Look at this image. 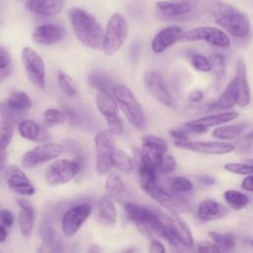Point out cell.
<instances>
[{
	"label": "cell",
	"instance_id": "obj_56",
	"mask_svg": "<svg viewBox=\"0 0 253 253\" xmlns=\"http://www.w3.org/2000/svg\"><path fill=\"white\" fill-rule=\"evenodd\" d=\"M7 163V150H0V170L5 169Z\"/></svg>",
	"mask_w": 253,
	"mask_h": 253
},
{
	"label": "cell",
	"instance_id": "obj_42",
	"mask_svg": "<svg viewBox=\"0 0 253 253\" xmlns=\"http://www.w3.org/2000/svg\"><path fill=\"white\" fill-rule=\"evenodd\" d=\"M170 189L175 193H186L193 189V183L182 176L174 177L170 182Z\"/></svg>",
	"mask_w": 253,
	"mask_h": 253
},
{
	"label": "cell",
	"instance_id": "obj_59",
	"mask_svg": "<svg viewBox=\"0 0 253 253\" xmlns=\"http://www.w3.org/2000/svg\"><path fill=\"white\" fill-rule=\"evenodd\" d=\"M89 251L90 252H99V251H102V249L99 246H97V245H93V247L90 248Z\"/></svg>",
	"mask_w": 253,
	"mask_h": 253
},
{
	"label": "cell",
	"instance_id": "obj_21",
	"mask_svg": "<svg viewBox=\"0 0 253 253\" xmlns=\"http://www.w3.org/2000/svg\"><path fill=\"white\" fill-rule=\"evenodd\" d=\"M65 37V30L55 24H44L36 28L33 32V41L38 44H52L62 41Z\"/></svg>",
	"mask_w": 253,
	"mask_h": 253
},
{
	"label": "cell",
	"instance_id": "obj_9",
	"mask_svg": "<svg viewBox=\"0 0 253 253\" xmlns=\"http://www.w3.org/2000/svg\"><path fill=\"white\" fill-rule=\"evenodd\" d=\"M181 41L184 42H197L204 41L214 46L226 48L230 45V40L228 36L220 29L205 26L197 27L190 31L183 33Z\"/></svg>",
	"mask_w": 253,
	"mask_h": 253
},
{
	"label": "cell",
	"instance_id": "obj_31",
	"mask_svg": "<svg viewBox=\"0 0 253 253\" xmlns=\"http://www.w3.org/2000/svg\"><path fill=\"white\" fill-rule=\"evenodd\" d=\"M237 90L234 84V80L232 79L225 89L223 90L220 97L216 100V102L213 105V108L220 111H227L231 108H233L237 104Z\"/></svg>",
	"mask_w": 253,
	"mask_h": 253
},
{
	"label": "cell",
	"instance_id": "obj_27",
	"mask_svg": "<svg viewBox=\"0 0 253 253\" xmlns=\"http://www.w3.org/2000/svg\"><path fill=\"white\" fill-rule=\"evenodd\" d=\"M16 202L21 209L18 216L20 231L24 237H29L34 228L35 210L32 205L26 200L18 199Z\"/></svg>",
	"mask_w": 253,
	"mask_h": 253
},
{
	"label": "cell",
	"instance_id": "obj_34",
	"mask_svg": "<svg viewBox=\"0 0 253 253\" xmlns=\"http://www.w3.org/2000/svg\"><path fill=\"white\" fill-rule=\"evenodd\" d=\"M6 104L16 111L25 113L33 106L31 98L27 93L23 91H15L12 94H10L6 101Z\"/></svg>",
	"mask_w": 253,
	"mask_h": 253
},
{
	"label": "cell",
	"instance_id": "obj_43",
	"mask_svg": "<svg viewBox=\"0 0 253 253\" xmlns=\"http://www.w3.org/2000/svg\"><path fill=\"white\" fill-rule=\"evenodd\" d=\"M191 64L195 69L201 72H210L211 71V64L209 58L200 53H194L191 55Z\"/></svg>",
	"mask_w": 253,
	"mask_h": 253
},
{
	"label": "cell",
	"instance_id": "obj_22",
	"mask_svg": "<svg viewBox=\"0 0 253 253\" xmlns=\"http://www.w3.org/2000/svg\"><path fill=\"white\" fill-rule=\"evenodd\" d=\"M236 71L235 76L233 78L234 84L237 90V105L241 108L247 107L250 103L251 96H250V88L249 83L247 80V73H246V65L242 59H238L236 62Z\"/></svg>",
	"mask_w": 253,
	"mask_h": 253
},
{
	"label": "cell",
	"instance_id": "obj_41",
	"mask_svg": "<svg viewBox=\"0 0 253 253\" xmlns=\"http://www.w3.org/2000/svg\"><path fill=\"white\" fill-rule=\"evenodd\" d=\"M13 126L10 122L3 120L0 122V150H6L13 137Z\"/></svg>",
	"mask_w": 253,
	"mask_h": 253
},
{
	"label": "cell",
	"instance_id": "obj_14",
	"mask_svg": "<svg viewBox=\"0 0 253 253\" xmlns=\"http://www.w3.org/2000/svg\"><path fill=\"white\" fill-rule=\"evenodd\" d=\"M3 177L10 190L14 193L22 196H32L35 194L34 186L19 166L15 164L6 166Z\"/></svg>",
	"mask_w": 253,
	"mask_h": 253
},
{
	"label": "cell",
	"instance_id": "obj_11",
	"mask_svg": "<svg viewBox=\"0 0 253 253\" xmlns=\"http://www.w3.org/2000/svg\"><path fill=\"white\" fill-rule=\"evenodd\" d=\"M22 62L32 84L39 89H44L45 67L41 55L31 47H24Z\"/></svg>",
	"mask_w": 253,
	"mask_h": 253
},
{
	"label": "cell",
	"instance_id": "obj_57",
	"mask_svg": "<svg viewBox=\"0 0 253 253\" xmlns=\"http://www.w3.org/2000/svg\"><path fill=\"white\" fill-rule=\"evenodd\" d=\"M199 179H200L201 183H203L205 185H211V184L214 183V180L212 178L209 177V176H202Z\"/></svg>",
	"mask_w": 253,
	"mask_h": 253
},
{
	"label": "cell",
	"instance_id": "obj_48",
	"mask_svg": "<svg viewBox=\"0 0 253 253\" xmlns=\"http://www.w3.org/2000/svg\"><path fill=\"white\" fill-rule=\"evenodd\" d=\"M0 114L2 115V117L8 121H17L18 119H20L21 117H23L26 113L25 112H20V111H16L12 108H10L6 102L5 103H0Z\"/></svg>",
	"mask_w": 253,
	"mask_h": 253
},
{
	"label": "cell",
	"instance_id": "obj_12",
	"mask_svg": "<svg viewBox=\"0 0 253 253\" xmlns=\"http://www.w3.org/2000/svg\"><path fill=\"white\" fill-rule=\"evenodd\" d=\"M91 206L83 203L70 208L62 217L61 227L65 236H74L91 213Z\"/></svg>",
	"mask_w": 253,
	"mask_h": 253
},
{
	"label": "cell",
	"instance_id": "obj_17",
	"mask_svg": "<svg viewBox=\"0 0 253 253\" xmlns=\"http://www.w3.org/2000/svg\"><path fill=\"white\" fill-rule=\"evenodd\" d=\"M143 82L146 90L160 103L167 107L174 106V100L171 96L164 79L157 71H146L143 75Z\"/></svg>",
	"mask_w": 253,
	"mask_h": 253
},
{
	"label": "cell",
	"instance_id": "obj_30",
	"mask_svg": "<svg viewBox=\"0 0 253 253\" xmlns=\"http://www.w3.org/2000/svg\"><path fill=\"white\" fill-rule=\"evenodd\" d=\"M117 220V209L114 205L113 199L108 195L104 196L99 204L98 221L102 225L109 226L116 223Z\"/></svg>",
	"mask_w": 253,
	"mask_h": 253
},
{
	"label": "cell",
	"instance_id": "obj_29",
	"mask_svg": "<svg viewBox=\"0 0 253 253\" xmlns=\"http://www.w3.org/2000/svg\"><path fill=\"white\" fill-rule=\"evenodd\" d=\"M105 188L108 195L112 199L123 203L126 195V189L124 181L122 180L121 176L118 173L111 172L108 175L105 182Z\"/></svg>",
	"mask_w": 253,
	"mask_h": 253
},
{
	"label": "cell",
	"instance_id": "obj_15",
	"mask_svg": "<svg viewBox=\"0 0 253 253\" xmlns=\"http://www.w3.org/2000/svg\"><path fill=\"white\" fill-rule=\"evenodd\" d=\"M196 5L195 0H161L156 2V9L163 19L178 20L191 14Z\"/></svg>",
	"mask_w": 253,
	"mask_h": 253
},
{
	"label": "cell",
	"instance_id": "obj_26",
	"mask_svg": "<svg viewBox=\"0 0 253 253\" xmlns=\"http://www.w3.org/2000/svg\"><path fill=\"white\" fill-rule=\"evenodd\" d=\"M96 106L99 112L105 118V121L120 117L118 103L115 97L111 95L107 89L98 90L96 96Z\"/></svg>",
	"mask_w": 253,
	"mask_h": 253
},
{
	"label": "cell",
	"instance_id": "obj_54",
	"mask_svg": "<svg viewBox=\"0 0 253 253\" xmlns=\"http://www.w3.org/2000/svg\"><path fill=\"white\" fill-rule=\"evenodd\" d=\"M241 188L245 191H248V192H253V174L251 175H247L242 183H241Z\"/></svg>",
	"mask_w": 253,
	"mask_h": 253
},
{
	"label": "cell",
	"instance_id": "obj_37",
	"mask_svg": "<svg viewBox=\"0 0 253 253\" xmlns=\"http://www.w3.org/2000/svg\"><path fill=\"white\" fill-rule=\"evenodd\" d=\"M223 198L227 203V205L234 210H242L249 203L248 196L236 190L225 191L223 193Z\"/></svg>",
	"mask_w": 253,
	"mask_h": 253
},
{
	"label": "cell",
	"instance_id": "obj_45",
	"mask_svg": "<svg viewBox=\"0 0 253 253\" xmlns=\"http://www.w3.org/2000/svg\"><path fill=\"white\" fill-rule=\"evenodd\" d=\"M210 61L211 64V70L217 77H222L224 74V65L225 59L224 56L219 53H212L210 56Z\"/></svg>",
	"mask_w": 253,
	"mask_h": 253
},
{
	"label": "cell",
	"instance_id": "obj_2",
	"mask_svg": "<svg viewBox=\"0 0 253 253\" xmlns=\"http://www.w3.org/2000/svg\"><path fill=\"white\" fill-rule=\"evenodd\" d=\"M215 23L236 38H244L249 34L250 23L248 17L235 7L216 3L212 8Z\"/></svg>",
	"mask_w": 253,
	"mask_h": 253
},
{
	"label": "cell",
	"instance_id": "obj_58",
	"mask_svg": "<svg viewBox=\"0 0 253 253\" xmlns=\"http://www.w3.org/2000/svg\"><path fill=\"white\" fill-rule=\"evenodd\" d=\"M7 238V230L6 228L0 224V242L5 241Z\"/></svg>",
	"mask_w": 253,
	"mask_h": 253
},
{
	"label": "cell",
	"instance_id": "obj_51",
	"mask_svg": "<svg viewBox=\"0 0 253 253\" xmlns=\"http://www.w3.org/2000/svg\"><path fill=\"white\" fill-rule=\"evenodd\" d=\"M0 221L2 222L3 225L10 227L13 225L14 223V215L12 213V211H10L9 210L3 209L0 210Z\"/></svg>",
	"mask_w": 253,
	"mask_h": 253
},
{
	"label": "cell",
	"instance_id": "obj_52",
	"mask_svg": "<svg viewBox=\"0 0 253 253\" xmlns=\"http://www.w3.org/2000/svg\"><path fill=\"white\" fill-rule=\"evenodd\" d=\"M171 136L175 139V141H185L189 140L188 138V132L186 131V128H175L170 131Z\"/></svg>",
	"mask_w": 253,
	"mask_h": 253
},
{
	"label": "cell",
	"instance_id": "obj_7",
	"mask_svg": "<svg viewBox=\"0 0 253 253\" xmlns=\"http://www.w3.org/2000/svg\"><path fill=\"white\" fill-rule=\"evenodd\" d=\"M80 163L70 159H57L44 171V179L50 186L62 185L70 182L80 171Z\"/></svg>",
	"mask_w": 253,
	"mask_h": 253
},
{
	"label": "cell",
	"instance_id": "obj_36",
	"mask_svg": "<svg viewBox=\"0 0 253 253\" xmlns=\"http://www.w3.org/2000/svg\"><path fill=\"white\" fill-rule=\"evenodd\" d=\"M18 129L22 137L29 140H34V141L38 140L42 131V128L39 126V124L29 119L21 121L18 126Z\"/></svg>",
	"mask_w": 253,
	"mask_h": 253
},
{
	"label": "cell",
	"instance_id": "obj_53",
	"mask_svg": "<svg viewBox=\"0 0 253 253\" xmlns=\"http://www.w3.org/2000/svg\"><path fill=\"white\" fill-rule=\"evenodd\" d=\"M165 247L164 245L157 239H152L149 245V252L151 253H164Z\"/></svg>",
	"mask_w": 253,
	"mask_h": 253
},
{
	"label": "cell",
	"instance_id": "obj_44",
	"mask_svg": "<svg viewBox=\"0 0 253 253\" xmlns=\"http://www.w3.org/2000/svg\"><path fill=\"white\" fill-rule=\"evenodd\" d=\"M224 169L230 173L238 175H251L253 174V164L231 162L224 165Z\"/></svg>",
	"mask_w": 253,
	"mask_h": 253
},
{
	"label": "cell",
	"instance_id": "obj_19",
	"mask_svg": "<svg viewBox=\"0 0 253 253\" xmlns=\"http://www.w3.org/2000/svg\"><path fill=\"white\" fill-rule=\"evenodd\" d=\"M182 28L170 26L159 31L151 42V49L155 53H161L178 41H181L183 35Z\"/></svg>",
	"mask_w": 253,
	"mask_h": 253
},
{
	"label": "cell",
	"instance_id": "obj_6",
	"mask_svg": "<svg viewBox=\"0 0 253 253\" xmlns=\"http://www.w3.org/2000/svg\"><path fill=\"white\" fill-rule=\"evenodd\" d=\"M128 34V26L125 17L120 13L111 16L104 33L103 51L106 55L116 53L125 43Z\"/></svg>",
	"mask_w": 253,
	"mask_h": 253
},
{
	"label": "cell",
	"instance_id": "obj_50",
	"mask_svg": "<svg viewBox=\"0 0 253 253\" xmlns=\"http://www.w3.org/2000/svg\"><path fill=\"white\" fill-rule=\"evenodd\" d=\"M195 246V250L198 252H219L218 248L214 245V243H211L209 241H202L197 243Z\"/></svg>",
	"mask_w": 253,
	"mask_h": 253
},
{
	"label": "cell",
	"instance_id": "obj_33",
	"mask_svg": "<svg viewBox=\"0 0 253 253\" xmlns=\"http://www.w3.org/2000/svg\"><path fill=\"white\" fill-rule=\"evenodd\" d=\"M112 163L113 166L124 174H129L134 167L132 158L126 152L117 147H115L112 154Z\"/></svg>",
	"mask_w": 253,
	"mask_h": 253
},
{
	"label": "cell",
	"instance_id": "obj_32",
	"mask_svg": "<svg viewBox=\"0 0 253 253\" xmlns=\"http://www.w3.org/2000/svg\"><path fill=\"white\" fill-rule=\"evenodd\" d=\"M246 125L244 123H238L233 125H225L217 126L212 131V137L220 140H229L234 139L239 136L245 129Z\"/></svg>",
	"mask_w": 253,
	"mask_h": 253
},
{
	"label": "cell",
	"instance_id": "obj_46",
	"mask_svg": "<svg viewBox=\"0 0 253 253\" xmlns=\"http://www.w3.org/2000/svg\"><path fill=\"white\" fill-rule=\"evenodd\" d=\"M176 165H177V163H176L175 158L171 154L166 152L163 155V157L161 158V160L157 166V169L159 172H161L163 174H169L175 170Z\"/></svg>",
	"mask_w": 253,
	"mask_h": 253
},
{
	"label": "cell",
	"instance_id": "obj_5",
	"mask_svg": "<svg viewBox=\"0 0 253 253\" xmlns=\"http://www.w3.org/2000/svg\"><path fill=\"white\" fill-rule=\"evenodd\" d=\"M113 96L127 121L133 126L141 128L145 123L144 112L132 91L125 84H118L113 88Z\"/></svg>",
	"mask_w": 253,
	"mask_h": 253
},
{
	"label": "cell",
	"instance_id": "obj_40",
	"mask_svg": "<svg viewBox=\"0 0 253 253\" xmlns=\"http://www.w3.org/2000/svg\"><path fill=\"white\" fill-rule=\"evenodd\" d=\"M57 82L62 90V92L68 97H73L76 95V87L74 85L71 77L63 71H58L57 73Z\"/></svg>",
	"mask_w": 253,
	"mask_h": 253
},
{
	"label": "cell",
	"instance_id": "obj_13",
	"mask_svg": "<svg viewBox=\"0 0 253 253\" xmlns=\"http://www.w3.org/2000/svg\"><path fill=\"white\" fill-rule=\"evenodd\" d=\"M238 116H239L238 112L226 111V112L217 113L214 115L206 116V117L188 121L184 124V127L191 132L203 133V132H206L209 127L224 125L226 123H229L237 119Z\"/></svg>",
	"mask_w": 253,
	"mask_h": 253
},
{
	"label": "cell",
	"instance_id": "obj_47",
	"mask_svg": "<svg viewBox=\"0 0 253 253\" xmlns=\"http://www.w3.org/2000/svg\"><path fill=\"white\" fill-rule=\"evenodd\" d=\"M236 148L241 153H250L253 151V129L245 133L238 140Z\"/></svg>",
	"mask_w": 253,
	"mask_h": 253
},
{
	"label": "cell",
	"instance_id": "obj_38",
	"mask_svg": "<svg viewBox=\"0 0 253 253\" xmlns=\"http://www.w3.org/2000/svg\"><path fill=\"white\" fill-rule=\"evenodd\" d=\"M64 121L65 116L60 110L49 108L43 114V126L45 127H51L56 125H60Z\"/></svg>",
	"mask_w": 253,
	"mask_h": 253
},
{
	"label": "cell",
	"instance_id": "obj_55",
	"mask_svg": "<svg viewBox=\"0 0 253 253\" xmlns=\"http://www.w3.org/2000/svg\"><path fill=\"white\" fill-rule=\"evenodd\" d=\"M203 92L201 90H194L190 93L189 95V99L191 102H194V103H197V102H200L202 99H203Z\"/></svg>",
	"mask_w": 253,
	"mask_h": 253
},
{
	"label": "cell",
	"instance_id": "obj_35",
	"mask_svg": "<svg viewBox=\"0 0 253 253\" xmlns=\"http://www.w3.org/2000/svg\"><path fill=\"white\" fill-rule=\"evenodd\" d=\"M208 235L212 240V242L218 248L219 251H229L235 245L234 237L230 233L211 230L208 232Z\"/></svg>",
	"mask_w": 253,
	"mask_h": 253
},
{
	"label": "cell",
	"instance_id": "obj_20",
	"mask_svg": "<svg viewBox=\"0 0 253 253\" xmlns=\"http://www.w3.org/2000/svg\"><path fill=\"white\" fill-rule=\"evenodd\" d=\"M167 142L156 135L147 134L142 137V154L153 164L158 166L161 158L167 152Z\"/></svg>",
	"mask_w": 253,
	"mask_h": 253
},
{
	"label": "cell",
	"instance_id": "obj_16",
	"mask_svg": "<svg viewBox=\"0 0 253 253\" xmlns=\"http://www.w3.org/2000/svg\"><path fill=\"white\" fill-rule=\"evenodd\" d=\"M175 145L193 152L210 154V155H222L235 150V145L230 142L223 141H175Z\"/></svg>",
	"mask_w": 253,
	"mask_h": 253
},
{
	"label": "cell",
	"instance_id": "obj_18",
	"mask_svg": "<svg viewBox=\"0 0 253 253\" xmlns=\"http://www.w3.org/2000/svg\"><path fill=\"white\" fill-rule=\"evenodd\" d=\"M143 191L150 196L157 204L171 211L172 213H176L181 209L180 201L174 197L170 192H168L163 187L159 186L157 183H153L147 186L142 187Z\"/></svg>",
	"mask_w": 253,
	"mask_h": 253
},
{
	"label": "cell",
	"instance_id": "obj_23",
	"mask_svg": "<svg viewBox=\"0 0 253 253\" xmlns=\"http://www.w3.org/2000/svg\"><path fill=\"white\" fill-rule=\"evenodd\" d=\"M65 3L66 0H28L26 7L33 13L50 17L59 14Z\"/></svg>",
	"mask_w": 253,
	"mask_h": 253
},
{
	"label": "cell",
	"instance_id": "obj_28",
	"mask_svg": "<svg viewBox=\"0 0 253 253\" xmlns=\"http://www.w3.org/2000/svg\"><path fill=\"white\" fill-rule=\"evenodd\" d=\"M40 236L42 245L54 251H63V241L55 229L46 221H42L40 226Z\"/></svg>",
	"mask_w": 253,
	"mask_h": 253
},
{
	"label": "cell",
	"instance_id": "obj_25",
	"mask_svg": "<svg viewBox=\"0 0 253 253\" xmlns=\"http://www.w3.org/2000/svg\"><path fill=\"white\" fill-rule=\"evenodd\" d=\"M137 156V172L141 188L153 183H157V167L141 151H134Z\"/></svg>",
	"mask_w": 253,
	"mask_h": 253
},
{
	"label": "cell",
	"instance_id": "obj_24",
	"mask_svg": "<svg viewBox=\"0 0 253 253\" xmlns=\"http://www.w3.org/2000/svg\"><path fill=\"white\" fill-rule=\"evenodd\" d=\"M197 213L200 219L210 221L227 215L228 209L214 200L207 199L199 204Z\"/></svg>",
	"mask_w": 253,
	"mask_h": 253
},
{
	"label": "cell",
	"instance_id": "obj_3",
	"mask_svg": "<svg viewBox=\"0 0 253 253\" xmlns=\"http://www.w3.org/2000/svg\"><path fill=\"white\" fill-rule=\"evenodd\" d=\"M128 219L145 235H158L164 238V225L156 211L132 202H124Z\"/></svg>",
	"mask_w": 253,
	"mask_h": 253
},
{
	"label": "cell",
	"instance_id": "obj_61",
	"mask_svg": "<svg viewBox=\"0 0 253 253\" xmlns=\"http://www.w3.org/2000/svg\"><path fill=\"white\" fill-rule=\"evenodd\" d=\"M251 245H252V246H253V240H252V241H251Z\"/></svg>",
	"mask_w": 253,
	"mask_h": 253
},
{
	"label": "cell",
	"instance_id": "obj_39",
	"mask_svg": "<svg viewBox=\"0 0 253 253\" xmlns=\"http://www.w3.org/2000/svg\"><path fill=\"white\" fill-rule=\"evenodd\" d=\"M12 69V59L8 50L0 46V83L9 77Z\"/></svg>",
	"mask_w": 253,
	"mask_h": 253
},
{
	"label": "cell",
	"instance_id": "obj_10",
	"mask_svg": "<svg viewBox=\"0 0 253 253\" xmlns=\"http://www.w3.org/2000/svg\"><path fill=\"white\" fill-rule=\"evenodd\" d=\"M63 146L59 143H43L27 151L22 157V166L26 169H32L40 164L55 159L63 152Z\"/></svg>",
	"mask_w": 253,
	"mask_h": 253
},
{
	"label": "cell",
	"instance_id": "obj_8",
	"mask_svg": "<svg viewBox=\"0 0 253 253\" xmlns=\"http://www.w3.org/2000/svg\"><path fill=\"white\" fill-rule=\"evenodd\" d=\"M108 130H101L95 136V169L99 175H106L113 167L112 154L115 145Z\"/></svg>",
	"mask_w": 253,
	"mask_h": 253
},
{
	"label": "cell",
	"instance_id": "obj_60",
	"mask_svg": "<svg viewBox=\"0 0 253 253\" xmlns=\"http://www.w3.org/2000/svg\"><path fill=\"white\" fill-rule=\"evenodd\" d=\"M2 252H3V250L0 248V253H2Z\"/></svg>",
	"mask_w": 253,
	"mask_h": 253
},
{
	"label": "cell",
	"instance_id": "obj_1",
	"mask_svg": "<svg viewBox=\"0 0 253 253\" xmlns=\"http://www.w3.org/2000/svg\"><path fill=\"white\" fill-rule=\"evenodd\" d=\"M68 15L73 33L81 43L92 49L103 47V29L90 13L80 8H72Z\"/></svg>",
	"mask_w": 253,
	"mask_h": 253
},
{
	"label": "cell",
	"instance_id": "obj_4",
	"mask_svg": "<svg viewBox=\"0 0 253 253\" xmlns=\"http://www.w3.org/2000/svg\"><path fill=\"white\" fill-rule=\"evenodd\" d=\"M156 212L164 225V238L172 246L178 249L194 247L193 234L185 221L175 213L171 216L160 211H156Z\"/></svg>",
	"mask_w": 253,
	"mask_h": 253
},
{
	"label": "cell",
	"instance_id": "obj_49",
	"mask_svg": "<svg viewBox=\"0 0 253 253\" xmlns=\"http://www.w3.org/2000/svg\"><path fill=\"white\" fill-rule=\"evenodd\" d=\"M89 84L94 87L97 88L98 90L100 89H107L108 90V86L110 85V80L108 77H106L103 74L100 73H92L89 75Z\"/></svg>",
	"mask_w": 253,
	"mask_h": 253
}]
</instances>
